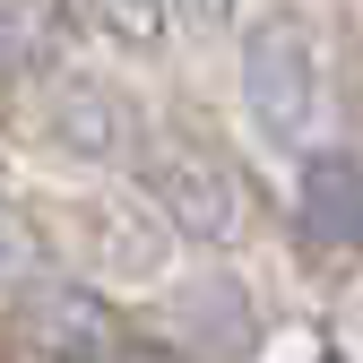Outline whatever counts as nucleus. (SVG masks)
<instances>
[{
    "instance_id": "obj_10",
    "label": "nucleus",
    "mask_w": 363,
    "mask_h": 363,
    "mask_svg": "<svg viewBox=\"0 0 363 363\" xmlns=\"http://www.w3.org/2000/svg\"><path fill=\"white\" fill-rule=\"evenodd\" d=\"M35 61V26H26V9H18V0H0V78H9V69H26Z\"/></svg>"
},
{
    "instance_id": "obj_2",
    "label": "nucleus",
    "mask_w": 363,
    "mask_h": 363,
    "mask_svg": "<svg viewBox=\"0 0 363 363\" xmlns=\"http://www.w3.org/2000/svg\"><path fill=\"white\" fill-rule=\"evenodd\" d=\"M242 113L268 147L311 156V139L329 121V78H320V43L303 18H259L242 35Z\"/></svg>"
},
{
    "instance_id": "obj_12",
    "label": "nucleus",
    "mask_w": 363,
    "mask_h": 363,
    "mask_svg": "<svg viewBox=\"0 0 363 363\" xmlns=\"http://www.w3.org/2000/svg\"><path fill=\"white\" fill-rule=\"evenodd\" d=\"M0 208H9V173H0Z\"/></svg>"
},
{
    "instance_id": "obj_11",
    "label": "nucleus",
    "mask_w": 363,
    "mask_h": 363,
    "mask_svg": "<svg viewBox=\"0 0 363 363\" xmlns=\"http://www.w3.org/2000/svg\"><path fill=\"white\" fill-rule=\"evenodd\" d=\"M173 18H191V26H234V0H164Z\"/></svg>"
},
{
    "instance_id": "obj_9",
    "label": "nucleus",
    "mask_w": 363,
    "mask_h": 363,
    "mask_svg": "<svg viewBox=\"0 0 363 363\" xmlns=\"http://www.w3.org/2000/svg\"><path fill=\"white\" fill-rule=\"evenodd\" d=\"M86 26H96L104 43H121V52H156L173 9L164 0H86Z\"/></svg>"
},
{
    "instance_id": "obj_1",
    "label": "nucleus",
    "mask_w": 363,
    "mask_h": 363,
    "mask_svg": "<svg viewBox=\"0 0 363 363\" xmlns=\"http://www.w3.org/2000/svg\"><path fill=\"white\" fill-rule=\"evenodd\" d=\"M9 337H18L26 363H182L113 294L78 286V277H43L35 294H18L9 303Z\"/></svg>"
},
{
    "instance_id": "obj_5",
    "label": "nucleus",
    "mask_w": 363,
    "mask_h": 363,
    "mask_svg": "<svg viewBox=\"0 0 363 363\" xmlns=\"http://www.w3.org/2000/svg\"><path fill=\"white\" fill-rule=\"evenodd\" d=\"M164 346L182 363H251L259 354V311L234 268H199L164 294Z\"/></svg>"
},
{
    "instance_id": "obj_7",
    "label": "nucleus",
    "mask_w": 363,
    "mask_h": 363,
    "mask_svg": "<svg viewBox=\"0 0 363 363\" xmlns=\"http://www.w3.org/2000/svg\"><path fill=\"white\" fill-rule=\"evenodd\" d=\"M294 225H303V242H320V251H363V164L311 147L303 182H294Z\"/></svg>"
},
{
    "instance_id": "obj_3",
    "label": "nucleus",
    "mask_w": 363,
    "mask_h": 363,
    "mask_svg": "<svg viewBox=\"0 0 363 363\" xmlns=\"http://www.w3.org/2000/svg\"><path fill=\"white\" fill-rule=\"evenodd\" d=\"M130 191L164 216L173 242H234V234H242V173L225 164L208 139L147 130L139 164H130Z\"/></svg>"
},
{
    "instance_id": "obj_6",
    "label": "nucleus",
    "mask_w": 363,
    "mask_h": 363,
    "mask_svg": "<svg viewBox=\"0 0 363 363\" xmlns=\"http://www.w3.org/2000/svg\"><path fill=\"white\" fill-rule=\"evenodd\" d=\"M78 259L104 268V277H164L173 234H164V216L139 191H104V199L78 208Z\"/></svg>"
},
{
    "instance_id": "obj_4",
    "label": "nucleus",
    "mask_w": 363,
    "mask_h": 363,
    "mask_svg": "<svg viewBox=\"0 0 363 363\" xmlns=\"http://www.w3.org/2000/svg\"><path fill=\"white\" fill-rule=\"evenodd\" d=\"M35 130H43L52 156H78V164H96V173H130L139 147H147L139 104H130L113 78H96V69H52V78H43Z\"/></svg>"
},
{
    "instance_id": "obj_8",
    "label": "nucleus",
    "mask_w": 363,
    "mask_h": 363,
    "mask_svg": "<svg viewBox=\"0 0 363 363\" xmlns=\"http://www.w3.org/2000/svg\"><path fill=\"white\" fill-rule=\"evenodd\" d=\"M43 277H52V251H43V234H35V216H18V208H0V294H35Z\"/></svg>"
}]
</instances>
